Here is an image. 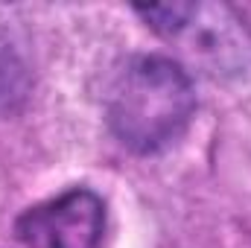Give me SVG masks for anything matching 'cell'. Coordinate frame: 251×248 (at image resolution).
Segmentation results:
<instances>
[{"label": "cell", "instance_id": "cell-1", "mask_svg": "<svg viewBox=\"0 0 251 248\" xmlns=\"http://www.w3.org/2000/svg\"><path fill=\"white\" fill-rule=\"evenodd\" d=\"M196 111L193 82L164 56H134L114 73L105 117L126 149L149 155L170 146Z\"/></svg>", "mask_w": 251, "mask_h": 248}, {"label": "cell", "instance_id": "cell-2", "mask_svg": "<svg viewBox=\"0 0 251 248\" xmlns=\"http://www.w3.org/2000/svg\"><path fill=\"white\" fill-rule=\"evenodd\" d=\"M18 237L29 248H102L105 204L97 193L73 187L29 207L18 219Z\"/></svg>", "mask_w": 251, "mask_h": 248}]
</instances>
